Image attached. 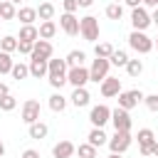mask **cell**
I'll return each instance as SVG.
<instances>
[{
    "instance_id": "6da1fadb",
    "label": "cell",
    "mask_w": 158,
    "mask_h": 158,
    "mask_svg": "<svg viewBox=\"0 0 158 158\" xmlns=\"http://www.w3.org/2000/svg\"><path fill=\"white\" fill-rule=\"evenodd\" d=\"M67 62L64 59H47V77L54 89H62L67 84Z\"/></svg>"
},
{
    "instance_id": "7a4b0ae2",
    "label": "cell",
    "mask_w": 158,
    "mask_h": 158,
    "mask_svg": "<svg viewBox=\"0 0 158 158\" xmlns=\"http://www.w3.org/2000/svg\"><path fill=\"white\" fill-rule=\"evenodd\" d=\"M79 35L86 40V42H96L99 40V20L94 15H86L79 20Z\"/></svg>"
},
{
    "instance_id": "3957f363",
    "label": "cell",
    "mask_w": 158,
    "mask_h": 158,
    "mask_svg": "<svg viewBox=\"0 0 158 158\" xmlns=\"http://www.w3.org/2000/svg\"><path fill=\"white\" fill-rule=\"evenodd\" d=\"M128 44H131V49L138 52V54H148V52L153 49V40H151L146 32H136V30L128 35Z\"/></svg>"
},
{
    "instance_id": "277c9868",
    "label": "cell",
    "mask_w": 158,
    "mask_h": 158,
    "mask_svg": "<svg viewBox=\"0 0 158 158\" xmlns=\"http://www.w3.org/2000/svg\"><path fill=\"white\" fill-rule=\"evenodd\" d=\"M131 143H133L131 131H116V133L109 138V148H111V153H118V156H121L123 151H128Z\"/></svg>"
},
{
    "instance_id": "5b68a950",
    "label": "cell",
    "mask_w": 158,
    "mask_h": 158,
    "mask_svg": "<svg viewBox=\"0 0 158 158\" xmlns=\"http://www.w3.org/2000/svg\"><path fill=\"white\" fill-rule=\"evenodd\" d=\"M143 91L141 89H128V91H121L118 94V109H126V111H131L133 106H138L141 101H143Z\"/></svg>"
},
{
    "instance_id": "8992f818",
    "label": "cell",
    "mask_w": 158,
    "mask_h": 158,
    "mask_svg": "<svg viewBox=\"0 0 158 158\" xmlns=\"http://www.w3.org/2000/svg\"><path fill=\"white\" fill-rule=\"evenodd\" d=\"M109 67H111V62L109 59H94L91 62V67H89V81H104L106 77H109Z\"/></svg>"
},
{
    "instance_id": "52a82bcc",
    "label": "cell",
    "mask_w": 158,
    "mask_h": 158,
    "mask_svg": "<svg viewBox=\"0 0 158 158\" xmlns=\"http://www.w3.org/2000/svg\"><path fill=\"white\" fill-rule=\"evenodd\" d=\"M89 121L94 123V128H104V123H106V121H111V109H109L106 104L94 106V109L89 111Z\"/></svg>"
},
{
    "instance_id": "ba28073f",
    "label": "cell",
    "mask_w": 158,
    "mask_h": 158,
    "mask_svg": "<svg viewBox=\"0 0 158 158\" xmlns=\"http://www.w3.org/2000/svg\"><path fill=\"white\" fill-rule=\"evenodd\" d=\"M67 81L77 89V86H84L89 81V69L86 67H69L67 69Z\"/></svg>"
},
{
    "instance_id": "9c48e42d",
    "label": "cell",
    "mask_w": 158,
    "mask_h": 158,
    "mask_svg": "<svg viewBox=\"0 0 158 158\" xmlns=\"http://www.w3.org/2000/svg\"><path fill=\"white\" fill-rule=\"evenodd\" d=\"M22 121L27 126H32L35 121H40V101L37 99H27L22 104Z\"/></svg>"
},
{
    "instance_id": "30bf717a",
    "label": "cell",
    "mask_w": 158,
    "mask_h": 158,
    "mask_svg": "<svg viewBox=\"0 0 158 158\" xmlns=\"http://www.w3.org/2000/svg\"><path fill=\"white\" fill-rule=\"evenodd\" d=\"M111 123H114L116 131H131V116H128V111L116 106L111 111Z\"/></svg>"
},
{
    "instance_id": "8fae6325",
    "label": "cell",
    "mask_w": 158,
    "mask_h": 158,
    "mask_svg": "<svg viewBox=\"0 0 158 158\" xmlns=\"http://www.w3.org/2000/svg\"><path fill=\"white\" fill-rule=\"evenodd\" d=\"M131 25H133L136 32H143V30L151 25V15H148L143 7H133V10H131Z\"/></svg>"
},
{
    "instance_id": "7c38bea8",
    "label": "cell",
    "mask_w": 158,
    "mask_h": 158,
    "mask_svg": "<svg viewBox=\"0 0 158 158\" xmlns=\"http://www.w3.org/2000/svg\"><path fill=\"white\" fill-rule=\"evenodd\" d=\"M52 42L49 40H37L35 42V47H32V54H30V59H52Z\"/></svg>"
},
{
    "instance_id": "4fadbf2b",
    "label": "cell",
    "mask_w": 158,
    "mask_h": 158,
    "mask_svg": "<svg viewBox=\"0 0 158 158\" xmlns=\"http://www.w3.org/2000/svg\"><path fill=\"white\" fill-rule=\"evenodd\" d=\"M136 138H138V146H141V156H143V158L151 156V148H153V143H156L153 131H151V128H141Z\"/></svg>"
},
{
    "instance_id": "5bb4252c",
    "label": "cell",
    "mask_w": 158,
    "mask_h": 158,
    "mask_svg": "<svg viewBox=\"0 0 158 158\" xmlns=\"http://www.w3.org/2000/svg\"><path fill=\"white\" fill-rule=\"evenodd\" d=\"M59 27H62L69 37H77V35H79V20H77V15L64 12V15L59 17Z\"/></svg>"
},
{
    "instance_id": "9a60e30c",
    "label": "cell",
    "mask_w": 158,
    "mask_h": 158,
    "mask_svg": "<svg viewBox=\"0 0 158 158\" xmlns=\"http://www.w3.org/2000/svg\"><path fill=\"white\" fill-rule=\"evenodd\" d=\"M101 94L109 99V96H118L121 94V79L118 77H106L101 81Z\"/></svg>"
},
{
    "instance_id": "2e32d148",
    "label": "cell",
    "mask_w": 158,
    "mask_h": 158,
    "mask_svg": "<svg viewBox=\"0 0 158 158\" xmlns=\"http://www.w3.org/2000/svg\"><path fill=\"white\" fill-rule=\"evenodd\" d=\"M74 151H77V146H74L72 141H59V143H54L52 156H54V158H72Z\"/></svg>"
},
{
    "instance_id": "e0dca14e",
    "label": "cell",
    "mask_w": 158,
    "mask_h": 158,
    "mask_svg": "<svg viewBox=\"0 0 158 158\" xmlns=\"http://www.w3.org/2000/svg\"><path fill=\"white\" fill-rule=\"evenodd\" d=\"M30 74L35 79L47 77V59H30Z\"/></svg>"
},
{
    "instance_id": "ac0fdd59",
    "label": "cell",
    "mask_w": 158,
    "mask_h": 158,
    "mask_svg": "<svg viewBox=\"0 0 158 158\" xmlns=\"http://www.w3.org/2000/svg\"><path fill=\"white\" fill-rule=\"evenodd\" d=\"M69 99H72V104H74V106L79 109V106H86L91 96H89V91H86L84 86H77V89L72 91V96H69Z\"/></svg>"
},
{
    "instance_id": "d6986e66",
    "label": "cell",
    "mask_w": 158,
    "mask_h": 158,
    "mask_svg": "<svg viewBox=\"0 0 158 158\" xmlns=\"http://www.w3.org/2000/svg\"><path fill=\"white\" fill-rule=\"evenodd\" d=\"M40 40V32L35 25H22L20 27V42H37Z\"/></svg>"
},
{
    "instance_id": "ffe728a7",
    "label": "cell",
    "mask_w": 158,
    "mask_h": 158,
    "mask_svg": "<svg viewBox=\"0 0 158 158\" xmlns=\"http://www.w3.org/2000/svg\"><path fill=\"white\" fill-rule=\"evenodd\" d=\"M17 20L22 25H32L37 20V7H20L17 10Z\"/></svg>"
},
{
    "instance_id": "44dd1931",
    "label": "cell",
    "mask_w": 158,
    "mask_h": 158,
    "mask_svg": "<svg viewBox=\"0 0 158 158\" xmlns=\"http://www.w3.org/2000/svg\"><path fill=\"white\" fill-rule=\"evenodd\" d=\"M37 32H40V40H52V37L57 35V25H54L52 20H44V22L37 27Z\"/></svg>"
},
{
    "instance_id": "7402d4cb",
    "label": "cell",
    "mask_w": 158,
    "mask_h": 158,
    "mask_svg": "<svg viewBox=\"0 0 158 158\" xmlns=\"http://www.w3.org/2000/svg\"><path fill=\"white\" fill-rule=\"evenodd\" d=\"M84 59H86V54L81 49H72L64 62H67V67H84Z\"/></svg>"
},
{
    "instance_id": "603a6c76",
    "label": "cell",
    "mask_w": 158,
    "mask_h": 158,
    "mask_svg": "<svg viewBox=\"0 0 158 158\" xmlns=\"http://www.w3.org/2000/svg\"><path fill=\"white\" fill-rule=\"evenodd\" d=\"M89 143H91L94 148H99V146L109 143V136H106L101 128H91V131H89Z\"/></svg>"
},
{
    "instance_id": "cb8c5ba5",
    "label": "cell",
    "mask_w": 158,
    "mask_h": 158,
    "mask_svg": "<svg viewBox=\"0 0 158 158\" xmlns=\"http://www.w3.org/2000/svg\"><path fill=\"white\" fill-rule=\"evenodd\" d=\"M15 17H17L15 5L7 2V0H2V2H0V20H15Z\"/></svg>"
},
{
    "instance_id": "d4e9b609",
    "label": "cell",
    "mask_w": 158,
    "mask_h": 158,
    "mask_svg": "<svg viewBox=\"0 0 158 158\" xmlns=\"http://www.w3.org/2000/svg\"><path fill=\"white\" fill-rule=\"evenodd\" d=\"M94 54H96L99 59H109V57L114 54V44H109V42H99V44L94 47Z\"/></svg>"
},
{
    "instance_id": "484cf974",
    "label": "cell",
    "mask_w": 158,
    "mask_h": 158,
    "mask_svg": "<svg viewBox=\"0 0 158 158\" xmlns=\"http://www.w3.org/2000/svg\"><path fill=\"white\" fill-rule=\"evenodd\" d=\"M47 131H49V128H47V123L35 121V123L30 126V138H37V141H40V138H44V136H47Z\"/></svg>"
},
{
    "instance_id": "4316f807",
    "label": "cell",
    "mask_w": 158,
    "mask_h": 158,
    "mask_svg": "<svg viewBox=\"0 0 158 158\" xmlns=\"http://www.w3.org/2000/svg\"><path fill=\"white\" fill-rule=\"evenodd\" d=\"M37 17L44 22V20H52L54 17V5L52 2H42L40 7H37Z\"/></svg>"
},
{
    "instance_id": "83f0119b",
    "label": "cell",
    "mask_w": 158,
    "mask_h": 158,
    "mask_svg": "<svg viewBox=\"0 0 158 158\" xmlns=\"http://www.w3.org/2000/svg\"><path fill=\"white\" fill-rule=\"evenodd\" d=\"M17 49V37H12V35H7V37H2L0 40V52H15Z\"/></svg>"
},
{
    "instance_id": "f1b7e54d",
    "label": "cell",
    "mask_w": 158,
    "mask_h": 158,
    "mask_svg": "<svg viewBox=\"0 0 158 158\" xmlns=\"http://www.w3.org/2000/svg\"><path fill=\"white\" fill-rule=\"evenodd\" d=\"M109 62L116 64V67H126V64H128V54H126L123 49H114V54L109 57Z\"/></svg>"
},
{
    "instance_id": "f546056e",
    "label": "cell",
    "mask_w": 158,
    "mask_h": 158,
    "mask_svg": "<svg viewBox=\"0 0 158 158\" xmlns=\"http://www.w3.org/2000/svg\"><path fill=\"white\" fill-rule=\"evenodd\" d=\"M49 109H52V111H64V109H67V99H64L62 94H52V96H49Z\"/></svg>"
},
{
    "instance_id": "4dcf8cb0",
    "label": "cell",
    "mask_w": 158,
    "mask_h": 158,
    "mask_svg": "<svg viewBox=\"0 0 158 158\" xmlns=\"http://www.w3.org/2000/svg\"><path fill=\"white\" fill-rule=\"evenodd\" d=\"M106 17H109V20H121V17H123V7H121L118 2L106 5Z\"/></svg>"
},
{
    "instance_id": "1f68e13d",
    "label": "cell",
    "mask_w": 158,
    "mask_h": 158,
    "mask_svg": "<svg viewBox=\"0 0 158 158\" xmlns=\"http://www.w3.org/2000/svg\"><path fill=\"white\" fill-rule=\"evenodd\" d=\"M10 74H12L15 79H25V77H30V67H27V64H22V62H17V64H12Z\"/></svg>"
},
{
    "instance_id": "d6a6232c",
    "label": "cell",
    "mask_w": 158,
    "mask_h": 158,
    "mask_svg": "<svg viewBox=\"0 0 158 158\" xmlns=\"http://www.w3.org/2000/svg\"><path fill=\"white\" fill-rule=\"evenodd\" d=\"M126 72H128L131 77H141V72H143V62H141V59H128Z\"/></svg>"
},
{
    "instance_id": "836d02e7",
    "label": "cell",
    "mask_w": 158,
    "mask_h": 158,
    "mask_svg": "<svg viewBox=\"0 0 158 158\" xmlns=\"http://www.w3.org/2000/svg\"><path fill=\"white\" fill-rule=\"evenodd\" d=\"M12 59H10V54L7 52H0V74H10V69H12Z\"/></svg>"
},
{
    "instance_id": "e575fe53",
    "label": "cell",
    "mask_w": 158,
    "mask_h": 158,
    "mask_svg": "<svg viewBox=\"0 0 158 158\" xmlns=\"http://www.w3.org/2000/svg\"><path fill=\"white\" fill-rule=\"evenodd\" d=\"M15 106H17V99H15L12 94H5V96L0 99V109H2V111H12Z\"/></svg>"
},
{
    "instance_id": "d590c367",
    "label": "cell",
    "mask_w": 158,
    "mask_h": 158,
    "mask_svg": "<svg viewBox=\"0 0 158 158\" xmlns=\"http://www.w3.org/2000/svg\"><path fill=\"white\" fill-rule=\"evenodd\" d=\"M79 158H96V148L91 143H81L79 146Z\"/></svg>"
},
{
    "instance_id": "8d00e7d4",
    "label": "cell",
    "mask_w": 158,
    "mask_h": 158,
    "mask_svg": "<svg viewBox=\"0 0 158 158\" xmlns=\"http://www.w3.org/2000/svg\"><path fill=\"white\" fill-rule=\"evenodd\" d=\"M143 104L148 106V111H158V94H148V96H143Z\"/></svg>"
},
{
    "instance_id": "74e56055",
    "label": "cell",
    "mask_w": 158,
    "mask_h": 158,
    "mask_svg": "<svg viewBox=\"0 0 158 158\" xmlns=\"http://www.w3.org/2000/svg\"><path fill=\"white\" fill-rule=\"evenodd\" d=\"M32 47H35V42H20L17 40V52L20 54H32Z\"/></svg>"
},
{
    "instance_id": "f35d334b",
    "label": "cell",
    "mask_w": 158,
    "mask_h": 158,
    "mask_svg": "<svg viewBox=\"0 0 158 158\" xmlns=\"http://www.w3.org/2000/svg\"><path fill=\"white\" fill-rule=\"evenodd\" d=\"M62 5H64V12H77L79 10V5H77V0H62Z\"/></svg>"
},
{
    "instance_id": "ab89813d",
    "label": "cell",
    "mask_w": 158,
    "mask_h": 158,
    "mask_svg": "<svg viewBox=\"0 0 158 158\" xmlns=\"http://www.w3.org/2000/svg\"><path fill=\"white\" fill-rule=\"evenodd\" d=\"M22 158H40V153H37L35 148H27V151L22 153Z\"/></svg>"
},
{
    "instance_id": "60d3db41",
    "label": "cell",
    "mask_w": 158,
    "mask_h": 158,
    "mask_svg": "<svg viewBox=\"0 0 158 158\" xmlns=\"http://www.w3.org/2000/svg\"><path fill=\"white\" fill-rule=\"evenodd\" d=\"M141 2H143V0H126V5H128L131 10H133V7H141Z\"/></svg>"
},
{
    "instance_id": "b9f144b4",
    "label": "cell",
    "mask_w": 158,
    "mask_h": 158,
    "mask_svg": "<svg viewBox=\"0 0 158 158\" xmlns=\"http://www.w3.org/2000/svg\"><path fill=\"white\" fill-rule=\"evenodd\" d=\"M77 5H79V7H91L94 0H77Z\"/></svg>"
},
{
    "instance_id": "7bdbcfd3",
    "label": "cell",
    "mask_w": 158,
    "mask_h": 158,
    "mask_svg": "<svg viewBox=\"0 0 158 158\" xmlns=\"http://www.w3.org/2000/svg\"><path fill=\"white\" fill-rule=\"evenodd\" d=\"M5 94H10V89H7V84H2V81H0V99H2Z\"/></svg>"
},
{
    "instance_id": "ee69618b",
    "label": "cell",
    "mask_w": 158,
    "mask_h": 158,
    "mask_svg": "<svg viewBox=\"0 0 158 158\" xmlns=\"http://www.w3.org/2000/svg\"><path fill=\"white\" fill-rule=\"evenodd\" d=\"M151 25H156V27H158V7H156V10H153V15H151Z\"/></svg>"
},
{
    "instance_id": "f6af8a7d",
    "label": "cell",
    "mask_w": 158,
    "mask_h": 158,
    "mask_svg": "<svg viewBox=\"0 0 158 158\" xmlns=\"http://www.w3.org/2000/svg\"><path fill=\"white\" fill-rule=\"evenodd\" d=\"M143 5H148V7L156 10V7H158V0H143Z\"/></svg>"
},
{
    "instance_id": "bcb514c9",
    "label": "cell",
    "mask_w": 158,
    "mask_h": 158,
    "mask_svg": "<svg viewBox=\"0 0 158 158\" xmlns=\"http://www.w3.org/2000/svg\"><path fill=\"white\" fill-rule=\"evenodd\" d=\"M151 156H156V158H158V141L153 143V148H151Z\"/></svg>"
},
{
    "instance_id": "7dc6e473",
    "label": "cell",
    "mask_w": 158,
    "mask_h": 158,
    "mask_svg": "<svg viewBox=\"0 0 158 158\" xmlns=\"http://www.w3.org/2000/svg\"><path fill=\"white\" fill-rule=\"evenodd\" d=\"M5 156V143H2V138H0V158Z\"/></svg>"
},
{
    "instance_id": "c3c4849f",
    "label": "cell",
    "mask_w": 158,
    "mask_h": 158,
    "mask_svg": "<svg viewBox=\"0 0 158 158\" xmlns=\"http://www.w3.org/2000/svg\"><path fill=\"white\" fill-rule=\"evenodd\" d=\"M109 158H121V156H118V153H111V156H109Z\"/></svg>"
},
{
    "instance_id": "681fc988",
    "label": "cell",
    "mask_w": 158,
    "mask_h": 158,
    "mask_svg": "<svg viewBox=\"0 0 158 158\" xmlns=\"http://www.w3.org/2000/svg\"><path fill=\"white\" fill-rule=\"evenodd\" d=\"M153 47H156V49H158V37H156V40H153Z\"/></svg>"
},
{
    "instance_id": "f907efd6",
    "label": "cell",
    "mask_w": 158,
    "mask_h": 158,
    "mask_svg": "<svg viewBox=\"0 0 158 158\" xmlns=\"http://www.w3.org/2000/svg\"><path fill=\"white\" fill-rule=\"evenodd\" d=\"M7 2H12V5H15V2H20V0H7Z\"/></svg>"
},
{
    "instance_id": "816d5d0a",
    "label": "cell",
    "mask_w": 158,
    "mask_h": 158,
    "mask_svg": "<svg viewBox=\"0 0 158 158\" xmlns=\"http://www.w3.org/2000/svg\"><path fill=\"white\" fill-rule=\"evenodd\" d=\"M0 22H2V20H0Z\"/></svg>"
}]
</instances>
